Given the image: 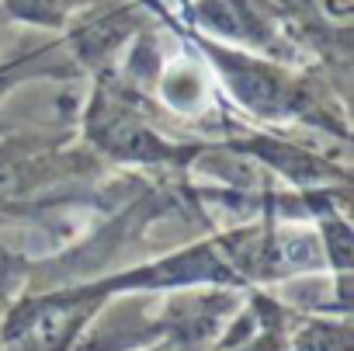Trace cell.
I'll return each instance as SVG.
<instances>
[{
	"label": "cell",
	"instance_id": "cell-3",
	"mask_svg": "<svg viewBox=\"0 0 354 351\" xmlns=\"http://www.w3.org/2000/svg\"><path fill=\"white\" fill-rule=\"evenodd\" d=\"M316 8H319L330 21H347V18H351V0H316Z\"/></svg>",
	"mask_w": 354,
	"mask_h": 351
},
{
	"label": "cell",
	"instance_id": "cell-2",
	"mask_svg": "<svg viewBox=\"0 0 354 351\" xmlns=\"http://www.w3.org/2000/svg\"><path fill=\"white\" fill-rule=\"evenodd\" d=\"M91 0H8V11L32 25H59Z\"/></svg>",
	"mask_w": 354,
	"mask_h": 351
},
{
	"label": "cell",
	"instance_id": "cell-1",
	"mask_svg": "<svg viewBox=\"0 0 354 351\" xmlns=\"http://www.w3.org/2000/svg\"><path fill=\"white\" fill-rule=\"evenodd\" d=\"M80 323V309L73 303H49L25 323V351H63L66 337Z\"/></svg>",
	"mask_w": 354,
	"mask_h": 351
}]
</instances>
